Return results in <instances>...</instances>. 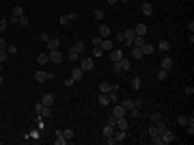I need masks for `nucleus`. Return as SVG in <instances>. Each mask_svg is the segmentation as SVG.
<instances>
[{
	"mask_svg": "<svg viewBox=\"0 0 194 145\" xmlns=\"http://www.w3.org/2000/svg\"><path fill=\"white\" fill-rule=\"evenodd\" d=\"M97 104H101V106H108V104H110V100H108V93H99V97H97Z\"/></svg>",
	"mask_w": 194,
	"mask_h": 145,
	"instance_id": "5701e85b",
	"label": "nucleus"
},
{
	"mask_svg": "<svg viewBox=\"0 0 194 145\" xmlns=\"http://www.w3.org/2000/svg\"><path fill=\"white\" fill-rule=\"evenodd\" d=\"M35 80H37V82H48V80H54V74L43 72V69H37V72H35Z\"/></svg>",
	"mask_w": 194,
	"mask_h": 145,
	"instance_id": "7ed1b4c3",
	"label": "nucleus"
},
{
	"mask_svg": "<svg viewBox=\"0 0 194 145\" xmlns=\"http://www.w3.org/2000/svg\"><path fill=\"white\" fill-rule=\"evenodd\" d=\"M101 54H104V50L99 48V46H93V58H99Z\"/></svg>",
	"mask_w": 194,
	"mask_h": 145,
	"instance_id": "72a5a7b5",
	"label": "nucleus"
},
{
	"mask_svg": "<svg viewBox=\"0 0 194 145\" xmlns=\"http://www.w3.org/2000/svg\"><path fill=\"white\" fill-rule=\"evenodd\" d=\"M82 76H84V72H82L80 67H73V69H71V78H73L76 82H78V80H82Z\"/></svg>",
	"mask_w": 194,
	"mask_h": 145,
	"instance_id": "4468645a",
	"label": "nucleus"
},
{
	"mask_svg": "<svg viewBox=\"0 0 194 145\" xmlns=\"http://www.w3.org/2000/svg\"><path fill=\"white\" fill-rule=\"evenodd\" d=\"M41 102H43L46 106H52V104L56 102V97H54V93H46V96L41 97Z\"/></svg>",
	"mask_w": 194,
	"mask_h": 145,
	"instance_id": "dca6fc26",
	"label": "nucleus"
},
{
	"mask_svg": "<svg viewBox=\"0 0 194 145\" xmlns=\"http://www.w3.org/2000/svg\"><path fill=\"white\" fill-rule=\"evenodd\" d=\"M39 39H41V41H48L50 35H48V33H41V35H39Z\"/></svg>",
	"mask_w": 194,
	"mask_h": 145,
	"instance_id": "603ef678",
	"label": "nucleus"
},
{
	"mask_svg": "<svg viewBox=\"0 0 194 145\" xmlns=\"http://www.w3.org/2000/svg\"><path fill=\"white\" fill-rule=\"evenodd\" d=\"M93 15H95V20H104V11H101V9H95Z\"/></svg>",
	"mask_w": 194,
	"mask_h": 145,
	"instance_id": "58836bf2",
	"label": "nucleus"
},
{
	"mask_svg": "<svg viewBox=\"0 0 194 145\" xmlns=\"http://www.w3.org/2000/svg\"><path fill=\"white\" fill-rule=\"evenodd\" d=\"M73 82H76V80H73V78H71V76H69V78H67V80H65V87H73Z\"/></svg>",
	"mask_w": 194,
	"mask_h": 145,
	"instance_id": "3c124183",
	"label": "nucleus"
},
{
	"mask_svg": "<svg viewBox=\"0 0 194 145\" xmlns=\"http://www.w3.org/2000/svg\"><path fill=\"white\" fill-rule=\"evenodd\" d=\"M39 115H41L43 119H48V117H52V106H46V104H43V108H41V113H39Z\"/></svg>",
	"mask_w": 194,
	"mask_h": 145,
	"instance_id": "b1692460",
	"label": "nucleus"
},
{
	"mask_svg": "<svg viewBox=\"0 0 194 145\" xmlns=\"http://www.w3.org/2000/svg\"><path fill=\"white\" fill-rule=\"evenodd\" d=\"M28 139H35V141H39V130H30V132H28Z\"/></svg>",
	"mask_w": 194,
	"mask_h": 145,
	"instance_id": "4c0bfd02",
	"label": "nucleus"
},
{
	"mask_svg": "<svg viewBox=\"0 0 194 145\" xmlns=\"http://www.w3.org/2000/svg\"><path fill=\"white\" fill-rule=\"evenodd\" d=\"M117 2H119V0H108V4H117Z\"/></svg>",
	"mask_w": 194,
	"mask_h": 145,
	"instance_id": "5fc2aeb1",
	"label": "nucleus"
},
{
	"mask_svg": "<svg viewBox=\"0 0 194 145\" xmlns=\"http://www.w3.org/2000/svg\"><path fill=\"white\" fill-rule=\"evenodd\" d=\"M162 69H166V72L173 69V58H170V56H164V58H162Z\"/></svg>",
	"mask_w": 194,
	"mask_h": 145,
	"instance_id": "ddd939ff",
	"label": "nucleus"
},
{
	"mask_svg": "<svg viewBox=\"0 0 194 145\" xmlns=\"http://www.w3.org/2000/svg\"><path fill=\"white\" fill-rule=\"evenodd\" d=\"M130 54H132V58H134V61H140V58L145 56V54H143V50L136 48V46H132V52H130Z\"/></svg>",
	"mask_w": 194,
	"mask_h": 145,
	"instance_id": "9b49d317",
	"label": "nucleus"
},
{
	"mask_svg": "<svg viewBox=\"0 0 194 145\" xmlns=\"http://www.w3.org/2000/svg\"><path fill=\"white\" fill-rule=\"evenodd\" d=\"M20 15H24V9H22L20 4H15V7H13V17H20Z\"/></svg>",
	"mask_w": 194,
	"mask_h": 145,
	"instance_id": "2f4dec72",
	"label": "nucleus"
},
{
	"mask_svg": "<svg viewBox=\"0 0 194 145\" xmlns=\"http://www.w3.org/2000/svg\"><path fill=\"white\" fill-rule=\"evenodd\" d=\"M112 134H114V126L106 124V126H104V139H110Z\"/></svg>",
	"mask_w": 194,
	"mask_h": 145,
	"instance_id": "6ab92c4d",
	"label": "nucleus"
},
{
	"mask_svg": "<svg viewBox=\"0 0 194 145\" xmlns=\"http://www.w3.org/2000/svg\"><path fill=\"white\" fill-rule=\"evenodd\" d=\"M157 50H160V52H168V50H170V41H166V39H162V41L157 44Z\"/></svg>",
	"mask_w": 194,
	"mask_h": 145,
	"instance_id": "412c9836",
	"label": "nucleus"
},
{
	"mask_svg": "<svg viewBox=\"0 0 194 145\" xmlns=\"http://www.w3.org/2000/svg\"><path fill=\"white\" fill-rule=\"evenodd\" d=\"M160 119H162V115H160V113H153V115H151V121H153V124H157Z\"/></svg>",
	"mask_w": 194,
	"mask_h": 145,
	"instance_id": "ea45409f",
	"label": "nucleus"
},
{
	"mask_svg": "<svg viewBox=\"0 0 194 145\" xmlns=\"http://www.w3.org/2000/svg\"><path fill=\"white\" fill-rule=\"evenodd\" d=\"M9 58V54H7V50H0V63H4Z\"/></svg>",
	"mask_w": 194,
	"mask_h": 145,
	"instance_id": "79ce46f5",
	"label": "nucleus"
},
{
	"mask_svg": "<svg viewBox=\"0 0 194 145\" xmlns=\"http://www.w3.org/2000/svg\"><path fill=\"white\" fill-rule=\"evenodd\" d=\"M166 78H168V72L166 69H160L157 72V80H166Z\"/></svg>",
	"mask_w": 194,
	"mask_h": 145,
	"instance_id": "f704fd0d",
	"label": "nucleus"
},
{
	"mask_svg": "<svg viewBox=\"0 0 194 145\" xmlns=\"http://www.w3.org/2000/svg\"><path fill=\"white\" fill-rule=\"evenodd\" d=\"M123 56H125V54L121 52V48H119V50H114V48L110 50V58H112V63H117V61H121Z\"/></svg>",
	"mask_w": 194,
	"mask_h": 145,
	"instance_id": "9d476101",
	"label": "nucleus"
},
{
	"mask_svg": "<svg viewBox=\"0 0 194 145\" xmlns=\"http://www.w3.org/2000/svg\"><path fill=\"white\" fill-rule=\"evenodd\" d=\"M114 128H119V130H127V119H125V117H119Z\"/></svg>",
	"mask_w": 194,
	"mask_h": 145,
	"instance_id": "4be33fe9",
	"label": "nucleus"
},
{
	"mask_svg": "<svg viewBox=\"0 0 194 145\" xmlns=\"http://www.w3.org/2000/svg\"><path fill=\"white\" fill-rule=\"evenodd\" d=\"M15 52H17L15 46H7V54H15Z\"/></svg>",
	"mask_w": 194,
	"mask_h": 145,
	"instance_id": "8fccbe9b",
	"label": "nucleus"
},
{
	"mask_svg": "<svg viewBox=\"0 0 194 145\" xmlns=\"http://www.w3.org/2000/svg\"><path fill=\"white\" fill-rule=\"evenodd\" d=\"M69 61H78V52H73L71 48H69Z\"/></svg>",
	"mask_w": 194,
	"mask_h": 145,
	"instance_id": "37998d69",
	"label": "nucleus"
},
{
	"mask_svg": "<svg viewBox=\"0 0 194 145\" xmlns=\"http://www.w3.org/2000/svg\"><path fill=\"white\" fill-rule=\"evenodd\" d=\"M110 89H112V85H110V82H101V85H99V93H108Z\"/></svg>",
	"mask_w": 194,
	"mask_h": 145,
	"instance_id": "7c9ffc66",
	"label": "nucleus"
},
{
	"mask_svg": "<svg viewBox=\"0 0 194 145\" xmlns=\"http://www.w3.org/2000/svg\"><path fill=\"white\" fill-rule=\"evenodd\" d=\"M2 82H4V78H2V76H0V85H2Z\"/></svg>",
	"mask_w": 194,
	"mask_h": 145,
	"instance_id": "6e6d98bb",
	"label": "nucleus"
},
{
	"mask_svg": "<svg viewBox=\"0 0 194 145\" xmlns=\"http://www.w3.org/2000/svg\"><path fill=\"white\" fill-rule=\"evenodd\" d=\"M121 106H123L125 110H132L136 104H134V100H123V102H121Z\"/></svg>",
	"mask_w": 194,
	"mask_h": 145,
	"instance_id": "bb28decb",
	"label": "nucleus"
},
{
	"mask_svg": "<svg viewBox=\"0 0 194 145\" xmlns=\"http://www.w3.org/2000/svg\"><path fill=\"white\" fill-rule=\"evenodd\" d=\"M7 46H9V44H7V41H4V39L0 37V50H7Z\"/></svg>",
	"mask_w": 194,
	"mask_h": 145,
	"instance_id": "864d4df0",
	"label": "nucleus"
},
{
	"mask_svg": "<svg viewBox=\"0 0 194 145\" xmlns=\"http://www.w3.org/2000/svg\"><path fill=\"white\" fill-rule=\"evenodd\" d=\"M143 13H145V15H153V4H151V2H145V4H143Z\"/></svg>",
	"mask_w": 194,
	"mask_h": 145,
	"instance_id": "a878e982",
	"label": "nucleus"
},
{
	"mask_svg": "<svg viewBox=\"0 0 194 145\" xmlns=\"http://www.w3.org/2000/svg\"><path fill=\"white\" fill-rule=\"evenodd\" d=\"M48 61H50V54H48V52H41V54H37V63H39V65H46Z\"/></svg>",
	"mask_w": 194,
	"mask_h": 145,
	"instance_id": "aec40b11",
	"label": "nucleus"
},
{
	"mask_svg": "<svg viewBox=\"0 0 194 145\" xmlns=\"http://www.w3.org/2000/svg\"><path fill=\"white\" fill-rule=\"evenodd\" d=\"M0 69H2V63H0Z\"/></svg>",
	"mask_w": 194,
	"mask_h": 145,
	"instance_id": "13d9d810",
	"label": "nucleus"
},
{
	"mask_svg": "<svg viewBox=\"0 0 194 145\" xmlns=\"http://www.w3.org/2000/svg\"><path fill=\"white\" fill-rule=\"evenodd\" d=\"M46 46H48V52H50V50H58V46H60V39H58V37H50L48 41H46Z\"/></svg>",
	"mask_w": 194,
	"mask_h": 145,
	"instance_id": "423d86ee",
	"label": "nucleus"
},
{
	"mask_svg": "<svg viewBox=\"0 0 194 145\" xmlns=\"http://www.w3.org/2000/svg\"><path fill=\"white\" fill-rule=\"evenodd\" d=\"M112 115H114V117L119 119V117H125V115H127V110H125V108H123L121 104H117V106L112 108Z\"/></svg>",
	"mask_w": 194,
	"mask_h": 145,
	"instance_id": "6e6552de",
	"label": "nucleus"
},
{
	"mask_svg": "<svg viewBox=\"0 0 194 145\" xmlns=\"http://www.w3.org/2000/svg\"><path fill=\"white\" fill-rule=\"evenodd\" d=\"M54 143H56V145H67V143H69V141H67V139H65L63 134H58V137L54 139Z\"/></svg>",
	"mask_w": 194,
	"mask_h": 145,
	"instance_id": "473e14b6",
	"label": "nucleus"
},
{
	"mask_svg": "<svg viewBox=\"0 0 194 145\" xmlns=\"http://www.w3.org/2000/svg\"><path fill=\"white\" fill-rule=\"evenodd\" d=\"M106 124H110V126H117V117H114V115H110V117L106 119Z\"/></svg>",
	"mask_w": 194,
	"mask_h": 145,
	"instance_id": "a19ab883",
	"label": "nucleus"
},
{
	"mask_svg": "<svg viewBox=\"0 0 194 145\" xmlns=\"http://www.w3.org/2000/svg\"><path fill=\"white\" fill-rule=\"evenodd\" d=\"M73 134H76V132H73V128H65V130H63V137H65L67 141H71V139H73Z\"/></svg>",
	"mask_w": 194,
	"mask_h": 145,
	"instance_id": "cd10ccee",
	"label": "nucleus"
},
{
	"mask_svg": "<svg viewBox=\"0 0 194 145\" xmlns=\"http://www.w3.org/2000/svg\"><path fill=\"white\" fill-rule=\"evenodd\" d=\"M41 108H43V102H37V104H35V113L39 115V113H41Z\"/></svg>",
	"mask_w": 194,
	"mask_h": 145,
	"instance_id": "de8ad7c7",
	"label": "nucleus"
},
{
	"mask_svg": "<svg viewBox=\"0 0 194 145\" xmlns=\"http://www.w3.org/2000/svg\"><path fill=\"white\" fill-rule=\"evenodd\" d=\"M101 39H104V37L95 35V37H93V46H101Z\"/></svg>",
	"mask_w": 194,
	"mask_h": 145,
	"instance_id": "a18cd8bd",
	"label": "nucleus"
},
{
	"mask_svg": "<svg viewBox=\"0 0 194 145\" xmlns=\"http://www.w3.org/2000/svg\"><path fill=\"white\" fill-rule=\"evenodd\" d=\"M147 30H149V28H147V24H136V26H134V33H136V35H143V37H145Z\"/></svg>",
	"mask_w": 194,
	"mask_h": 145,
	"instance_id": "f3484780",
	"label": "nucleus"
},
{
	"mask_svg": "<svg viewBox=\"0 0 194 145\" xmlns=\"http://www.w3.org/2000/svg\"><path fill=\"white\" fill-rule=\"evenodd\" d=\"M7 26H9V20L0 17V33H4V30H7Z\"/></svg>",
	"mask_w": 194,
	"mask_h": 145,
	"instance_id": "c9c22d12",
	"label": "nucleus"
},
{
	"mask_svg": "<svg viewBox=\"0 0 194 145\" xmlns=\"http://www.w3.org/2000/svg\"><path fill=\"white\" fill-rule=\"evenodd\" d=\"M99 37H110V26H106V24H99Z\"/></svg>",
	"mask_w": 194,
	"mask_h": 145,
	"instance_id": "a211bd4d",
	"label": "nucleus"
},
{
	"mask_svg": "<svg viewBox=\"0 0 194 145\" xmlns=\"http://www.w3.org/2000/svg\"><path fill=\"white\" fill-rule=\"evenodd\" d=\"M99 48L106 50V52H110V50L114 48V44H112V39H108V37H106V39H101V46H99Z\"/></svg>",
	"mask_w": 194,
	"mask_h": 145,
	"instance_id": "f8f14e48",
	"label": "nucleus"
},
{
	"mask_svg": "<svg viewBox=\"0 0 194 145\" xmlns=\"http://www.w3.org/2000/svg\"><path fill=\"white\" fill-rule=\"evenodd\" d=\"M130 67H132V63H130V58H125V56H123L121 61H117V63H114V67H112V72H114V74H121V72H127Z\"/></svg>",
	"mask_w": 194,
	"mask_h": 145,
	"instance_id": "f03ea898",
	"label": "nucleus"
},
{
	"mask_svg": "<svg viewBox=\"0 0 194 145\" xmlns=\"http://www.w3.org/2000/svg\"><path fill=\"white\" fill-rule=\"evenodd\" d=\"M71 50H73V52H78V54H80V52H82V50H84V41H76V44H73V46H71Z\"/></svg>",
	"mask_w": 194,
	"mask_h": 145,
	"instance_id": "c85d7f7f",
	"label": "nucleus"
},
{
	"mask_svg": "<svg viewBox=\"0 0 194 145\" xmlns=\"http://www.w3.org/2000/svg\"><path fill=\"white\" fill-rule=\"evenodd\" d=\"M151 143L153 145H162V137H151Z\"/></svg>",
	"mask_w": 194,
	"mask_h": 145,
	"instance_id": "c03bdc74",
	"label": "nucleus"
},
{
	"mask_svg": "<svg viewBox=\"0 0 194 145\" xmlns=\"http://www.w3.org/2000/svg\"><path fill=\"white\" fill-rule=\"evenodd\" d=\"M143 54H153L155 52V48H153V44H149V41H145V46H143Z\"/></svg>",
	"mask_w": 194,
	"mask_h": 145,
	"instance_id": "393cba45",
	"label": "nucleus"
},
{
	"mask_svg": "<svg viewBox=\"0 0 194 145\" xmlns=\"http://www.w3.org/2000/svg\"><path fill=\"white\" fill-rule=\"evenodd\" d=\"M121 2H130V0H121Z\"/></svg>",
	"mask_w": 194,
	"mask_h": 145,
	"instance_id": "4d7b16f0",
	"label": "nucleus"
},
{
	"mask_svg": "<svg viewBox=\"0 0 194 145\" xmlns=\"http://www.w3.org/2000/svg\"><path fill=\"white\" fill-rule=\"evenodd\" d=\"M183 91H186V96H192V93H194V87H192V85H188Z\"/></svg>",
	"mask_w": 194,
	"mask_h": 145,
	"instance_id": "09e8293b",
	"label": "nucleus"
},
{
	"mask_svg": "<svg viewBox=\"0 0 194 145\" xmlns=\"http://www.w3.org/2000/svg\"><path fill=\"white\" fill-rule=\"evenodd\" d=\"M93 67H95V58H93V56H84V58L80 61V69H82V72H91Z\"/></svg>",
	"mask_w": 194,
	"mask_h": 145,
	"instance_id": "20e7f679",
	"label": "nucleus"
},
{
	"mask_svg": "<svg viewBox=\"0 0 194 145\" xmlns=\"http://www.w3.org/2000/svg\"><path fill=\"white\" fill-rule=\"evenodd\" d=\"M17 22H20V26H28V17H26V15H20Z\"/></svg>",
	"mask_w": 194,
	"mask_h": 145,
	"instance_id": "e433bc0d",
	"label": "nucleus"
},
{
	"mask_svg": "<svg viewBox=\"0 0 194 145\" xmlns=\"http://www.w3.org/2000/svg\"><path fill=\"white\" fill-rule=\"evenodd\" d=\"M58 22H60L63 26H65V24H69V15H60V20H58Z\"/></svg>",
	"mask_w": 194,
	"mask_h": 145,
	"instance_id": "49530a36",
	"label": "nucleus"
},
{
	"mask_svg": "<svg viewBox=\"0 0 194 145\" xmlns=\"http://www.w3.org/2000/svg\"><path fill=\"white\" fill-rule=\"evenodd\" d=\"M132 89H136V91L143 89V78H134V80H132Z\"/></svg>",
	"mask_w": 194,
	"mask_h": 145,
	"instance_id": "c756f323",
	"label": "nucleus"
},
{
	"mask_svg": "<svg viewBox=\"0 0 194 145\" xmlns=\"http://www.w3.org/2000/svg\"><path fill=\"white\" fill-rule=\"evenodd\" d=\"M48 54H50V61H52V63H60V61H63V54H60L58 50H50Z\"/></svg>",
	"mask_w": 194,
	"mask_h": 145,
	"instance_id": "1a4fd4ad",
	"label": "nucleus"
},
{
	"mask_svg": "<svg viewBox=\"0 0 194 145\" xmlns=\"http://www.w3.org/2000/svg\"><path fill=\"white\" fill-rule=\"evenodd\" d=\"M145 37H143V35H136V37H134V39H132V46H136V48H143V46H145Z\"/></svg>",
	"mask_w": 194,
	"mask_h": 145,
	"instance_id": "2eb2a0df",
	"label": "nucleus"
},
{
	"mask_svg": "<svg viewBox=\"0 0 194 145\" xmlns=\"http://www.w3.org/2000/svg\"><path fill=\"white\" fill-rule=\"evenodd\" d=\"M177 124L186 128L188 124H194V117H188V115H179V117H177Z\"/></svg>",
	"mask_w": 194,
	"mask_h": 145,
	"instance_id": "0eeeda50",
	"label": "nucleus"
},
{
	"mask_svg": "<svg viewBox=\"0 0 194 145\" xmlns=\"http://www.w3.org/2000/svg\"><path fill=\"white\" fill-rule=\"evenodd\" d=\"M125 139H127V130H119V128H117L114 134H112L110 139H106V141H108V145H114V143H123Z\"/></svg>",
	"mask_w": 194,
	"mask_h": 145,
	"instance_id": "f257e3e1",
	"label": "nucleus"
},
{
	"mask_svg": "<svg viewBox=\"0 0 194 145\" xmlns=\"http://www.w3.org/2000/svg\"><path fill=\"white\" fill-rule=\"evenodd\" d=\"M160 137H162V145H164V143H173V141H175V134H173L168 128H166V130H164Z\"/></svg>",
	"mask_w": 194,
	"mask_h": 145,
	"instance_id": "39448f33",
	"label": "nucleus"
}]
</instances>
